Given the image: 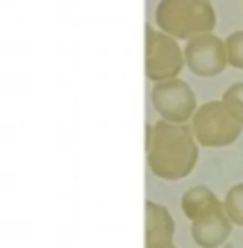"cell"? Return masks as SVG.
I'll return each mask as SVG.
<instances>
[{
  "instance_id": "6da1fadb",
  "label": "cell",
  "mask_w": 243,
  "mask_h": 248,
  "mask_svg": "<svg viewBox=\"0 0 243 248\" xmlns=\"http://www.w3.org/2000/svg\"><path fill=\"white\" fill-rule=\"evenodd\" d=\"M147 130V164L155 177L179 181L194 170L199 157V144L191 125L169 124L159 120L145 127Z\"/></svg>"
},
{
  "instance_id": "7a4b0ae2",
  "label": "cell",
  "mask_w": 243,
  "mask_h": 248,
  "mask_svg": "<svg viewBox=\"0 0 243 248\" xmlns=\"http://www.w3.org/2000/svg\"><path fill=\"white\" fill-rule=\"evenodd\" d=\"M155 24L178 41H187L213 32L216 12L211 0H161L155 7Z\"/></svg>"
},
{
  "instance_id": "3957f363",
  "label": "cell",
  "mask_w": 243,
  "mask_h": 248,
  "mask_svg": "<svg viewBox=\"0 0 243 248\" xmlns=\"http://www.w3.org/2000/svg\"><path fill=\"white\" fill-rule=\"evenodd\" d=\"M191 130L201 147L220 149L238 140L243 125L228 113L221 100H211L194 111L191 118Z\"/></svg>"
},
{
  "instance_id": "277c9868",
  "label": "cell",
  "mask_w": 243,
  "mask_h": 248,
  "mask_svg": "<svg viewBox=\"0 0 243 248\" xmlns=\"http://www.w3.org/2000/svg\"><path fill=\"white\" fill-rule=\"evenodd\" d=\"M184 66H186L184 49L179 46V41L147 24L145 26V76L154 83L179 78Z\"/></svg>"
},
{
  "instance_id": "5b68a950",
  "label": "cell",
  "mask_w": 243,
  "mask_h": 248,
  "mask_svg": "<svg viewBox=\"0 0 243 248\" xmlns=\"http://www.w3.org/2000/svg\"><path fill=\"white\" fill-rule=\"evenodd\" d=\"M151 101L161 120L169 124H187L197 110V101L193 88L181 78L154 83Z\"/></svg>"
},
{
  "instance_id": "8992f818",
  "label": "cell",
  "mask_w": 243,
  "mask_h": 248,
  "mask_svg": "<svg viewBox=\"0 0 243 248\" xmlns=\"http://www.w3.org/2000/svg\"><path fill=\"white\" fill-rule=\"evenodd\" d=\"M182 49L187 69L201 78L221 75L228 66L225 41L213 32L191 37L186 41Z\"/></svg>"
},
{
  "instance_id": "52a82bcc",
  "label": "cell",
  "mask_w": 243,
  "mask_h": 248,
  "mask_svg": "<svg viewBox=\"0 0 243 248\" xmlns=\"http://www.w3.org/2000/svg\"><path fill=\"white\" fill-rule=\"evenodd\" d=\"M174 218L164 204L145 201V248L174 247Z\"/></svg>"
},
{
  "instance_id": "ba28073f",
  "label": "cell",
  "mask_w": 243,
  "mask_h": 248,
  "mask_svg": "<svg viewBox=\"0 0 243 248\" xmlns=\"http://www.w3.org/2000/svg\"><path fill=\"white\" fill-rule=\"evenodd\" d=\"M233 223L225 209H216L191 221V236L199 248H218L231 235Z\"/></svg>"
},
{
  "instance_id": "9c48e42d",
  "label": "cell",
  "mask_w": 243,
  "mask_h": 248,
  "mask_svg": "<svg viewBox=\"0 0 243 248\" xmlns=\"http://www.w3.org/2000/svg\"><path fill=\"white\" fill-rule=\"evenodd\" d=\"M221 208H223V201H220L216 194L203 184L189 187L181 198V209L191 221Z\"/></svg>"
},
{
  "instance_id": "30bf717a",
  "label": "cell",
  "mask_w": 243,
  "mask_h": 248,
  "mask_svg": "<svg viewBox=\"0 0 243 248\" xmlns=\"http://www.w3.org/2000/svg\"><path fill=\"white\" fill-rule=\"evenodd\" d=\"M223 209L233 225L243 226V183H237L228 189L223 199Z\"/></svg>"
},
{
  "instance_id": "8fae6325",
  "label": "cell",
  "mask_w": 243,
  "mask_h": 248,
  "mask_svg": "<svg viewBox=\"0 0 243 248\" xmlns=\"http://www.w3.org/2000/svg\"><path fill=\"white\" fill-rule=\"evenodd\" d=\"M221 103L228 110V113L243 125V81H237L225 90L221 96Z\"/></svg>"
},
{
  "instance_id": "7c38bea8",
  "label": "cell",
  "mask_w": 243,
  "mask_h": 248,
  "mask_svg": "<svg viewBox=\"0 0 243 248\" xmlns=\"http://www.w3.org/2000/svg\"><path fill=\"white\" fill-rule=\"evenodd\" d=\"M225 46H227L228 64L243 71V31H235L228 34L225 39Z\"/></svg>"
},
{
  "instance_id": "4fadbf2b",
  "label": "cell",
  "mask_w": 243,
  "mask_h": 248,
  "mask_svg": "<svg viewBox=\"0 0 243 248\" xmlns=\"http://www.w3.org/2000/svg\"><path fill=\"white\" fill-rule=\"evenodd\" d=\"M171 248H176V247H171Z\"/></svg>"
}]
</instances>
